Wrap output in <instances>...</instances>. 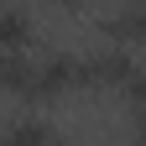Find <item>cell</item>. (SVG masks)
Wrapping results in <instances>:
<instances>
[{
	"mask_svg": "<svg viewBox=\"0 0 146 146\" xmlns=\"http://www.w3.org/2000/svg\"><path fill=\"white\" fill-rule=\"evenodd\" d=\"M47 5H63V11H78V5H89V0H47Z\"/></svg>",
	"mask_w": 146,
	"mask_h": 146,
	"instance_id": "obj_5",
	"label": "cell"
},
{
	"mask_svg": "<svg viewBox=\"0 0 146 146\" xmlns=\"http://www.w3.org/2000/svg\"><path fill=\"white\" fill-rule=\"evenodd\" d=\"M0 146H63V141L47 120H16V125L0 131Z\"/></svg>",
	"mask_w": 146,
	"mask_h": 146,
	"instance_id": "obj_4",
	"label": "cell"
},
{
	"mask_svg": "<svg viewBox=\"0 0 146 146\" xmlns=\"http://www.w3.org/2000/svg\"><path fill=\"white\" fill-rule=\"evenodd\" d=\"M84 89H120L125 104L141 99V68L131 47H104L94 58H84Z\"/></svg>",
	"mask_w": 146,
	"mask_h": 146,
	"instance_id": "obj_1",
	"label": "cell"
},
{
	"mask_svg": "<svg viewBox=\"0 0 146 146\" xmlns=\"http://www.w3.org/2000/svg\"><path fill=\"white\" fill-rule=\"evenodd\" d=\"M99 31H104V47H136L141 42V5H120L115 16L99 21Z\"/></svg>",
	"mask_w": 146,
	"mask_h": 146,
	"instance_id": "obj_3",
	"label": "cell"
},
{
	"mask_svg": "<svg viewBox=\"0 0 146 146\" xmlns=\"http://www.w3.org/2000/svg\"><path fill=\"white\" fill-rule=\"evenodd\" d=\"M36 26L21 5H0V58H16V52H31Z\"/></svg>",
	"mask_w": 146,
	"mask_h": 146,
	"instance_id": "obj_2",
	"label": "cell"
},
{
	"mask_svg": "<svg viewBox=\"0 0 146 146\" xmlns=\"http://www.w3.org/2000/svg\"><path fill=\"white\" fill-rule=\"evenodd\" d=\"M0 63H5V58H0Z\"/></svg>",
	"mask_w": 146,
	"mask_h": 146,
	"instance_id": "obj_6",
	"label": "cell"
}]
</instances>
